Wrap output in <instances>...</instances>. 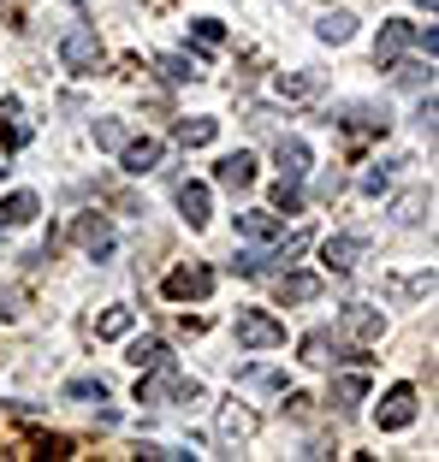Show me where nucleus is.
<instances>
[{
  "mask_svg": "<svg viewBox=\"0 0 439 462\" xmlns=\"http://www.w3.org/2000/svg\"><path fill=\"white\" fill-rule=\"evenodd\" d=\"M137 403H202V385L184 380L173 367V356H166V362H154L149 380H137Z\"/></svg>",
  "mask_w": 439,
  "mask_h": 462,
  "instance_id": "f257e3e1",
  "label": "nucleus"
},
{
  "mask_svg": "<svg viewBox=\"0 0 439 462\" xmlns=\"http://www.w3.org/2000/svg\"><path fill=\"white\" fill-rule=\"evenodd\" d=\"M232 338L244 344V350H279V344H285V327H279L267 309H238Z\"/></svg>",
  "mask_w": 439,
  "mask_h": 462,
  "instance_id": "f03ea898",
  "label": "nucleus"
},
{
  "mask_svg": "<svg viewBox=\"0 0 439 462\" xmlns=\"http://www.w3.org/2000/svg\"><path fill=\"white\" fill-rule=\"evenodd\" d=\"M101 60H107V48H101V36L96 30H66V36H60V66L66 71H96Z\"/></svg>",
  "mask_w": 439,
  "mask_h": 462,
  "instance_id": "7ed1b4c3",
  "label": "nucleus"
},
{
  "mask_svg": "<svg viewBox=\"0 0 439 462\" xmlns=\"http://www.w3.org/2000/svg\"><path fill=\"white\" fill-rule=\"evenodd\" d=\"M374 421H380V433H404L416 421V385H392L374 409Z\"/></svg>",
  "mask_w": 439,
  "mask_h": 462,
  "instance_id": "20e7f679",
  "label": "nucleus"
},
{
  "mask_svg": "<svg viewBox=\"0 0 439 462\" xmlns=\"http://www.w3.org/2000/svg\"><path fill=\"white\" fill-rule=\"evenodd\" d=\"M71 237H78V249L89 261H107L113 255V219L107 214H83L78 226H71Z\"/></svg>",
  "mask_w": 439,
  "mask_h": 462,
  "instance_id": "39448f33",
  "label": "nucleus"
},
{
  "mask_svg": "<svg viewBox=\"0 0 439 462\" xmlns=\"http://www.w3.org/2000/svg\"><path fill=\"white\" fill-rule=\"evenodd\" d=\"M362 255H369V244H362L357 231H339V237H327V244H321V261H327V273H357Z\"/></svg>",
  "mask_w": 439,
  "mask_h": 462,
  "instance_id": "423d86ee",
  "label": "nucleus"
},
{
  "mask_svg": "<svg viewBox=\"0 0 439 462\" xmlns=\"http://www.w3.org/2000/svg\"><path fill=\"white\" fill-rule=\"evenodd\" d=\"M274 166H279V178H285V184H303V178H309V166H315V154H309V143H303V136H279Z\"/></svg>",
  "mask_w": 439,
  "mask_h": 462,
  "instance_id": "0eeeda50",
  "label": "nucleus"
},
{
  "mask_svg": "<svg viewBox=\"0 0 439 462\" xmlns=\"http://www.w3.org/2000/svg\"><path fill=\"white\" fill-rule=\"evenodd\" d=\"M238 237H249V244H274V237H285V219H279L274 208H244V214H238Z\"/></svg>",
  "mask_w": 439,
  "mask_h": 462,
  "instance_id": "6e6552de",
  "label": "nucleus"
},
{
  "mask_svg": "<svg viewBox=\"0 0 439 462\" xmlns=\"http://www.w3.org/2000/svg\"><path fill=\"white\" fill-rule=\"evenodd\" d=\"M161 143H154V136H125V149H119V166L131 178H143V172H154V166H161Z\"/></svg>",
  "mask_w": 439,
  "mask_h": 462,
  "instance_id": "1a4fd4ad",
  "label": "nucleus"
},
{
  "mask_svg": "<svg viewBox=\"0 0 439 462\" xmlns=\"http://www.w3.org/2000/svg\"><path fill=\"white\" fill-rule=\"evenodd\" d=\"M332 119L357 125V131H386V125H392V119H386V107H374V101H339V107L327 113V125Z\"/></svg>",
  "mask_w": 439,
  "mask_h": 462,
  "instance_id": "9d476101",
  "label": "nucleus"
},
{
  "mask_svg": "<svg viewBox=\"0 0 439 462\" xmlns=\"http://www.w3.org/2000/svg\"><path fill=\"white\" fill-rule=\"evenodd\" d=\"M214 291V267H179L173 279H166V297H208Z\"/></svg>",
  "mask_w": 439,
  "mask_h": 462,
  "instance_id": "9b49d317",
  "label": "nucleus"
},
{
  "mask_svg": "<svg viewBox=\"0 0 439 462\" xmlns=\"http://www.w3.org/2000/svg\"><path fill=\"white\" fill-rule=\"evenodd\" d=\"M214 178L226 190H249V184H256V154H226V161L214 166Z\"/></svg>",
  "mask_w": 439,
  "mask_h": 462,
  "instance_id": "f8f14e48",
  "label": "nucleus"
},
{
  "mask_svg": "<svg viewBox=\"0 0 439 462\" xmlns=\"http://www.w3.org/2000/svg\"><path fill=\"white\" fill-rule=\"evenodd\" d=\"M404 48H416V24H386L380 42H374V60H380V66H392Z\"/></svg>",
  "mask_w": 439,
  "mask_h": 462,
  "instance_id": "ddd939ff",
  "label": "nucleus"
},
{
  "mask_svg": "<svg viewBox=\"0 0 439 462\" xmlns=\"http://www.w3.org/2000/svg\"><path fill=\"white\" fill-rule=\"evenodd\" d=\"M42 214V202H36V190H13L6 202H0V231L6 226H30V219Z\"/></svg>",
  "mask_w": 439,
  "mask_h": 462,
  "instance_id": "4468645a",
  "label": "nucleus"
},
{
  "mask_svg": "<svg viewBox=\"0 0 439 462\" xmlns=\"http://www.w3.org/2000/svg\"><path fill=\"white\" fill-rule=\"evenodd\" d=\"M179 214H184L191 231L208 226V184H179Z\"/></svg>",
  "mask_w": 439,
  "mask_h": 462,
  "instance_id": "2eb2a0df",
  "label": "nucleus"
},
{
  "mask_svg": "<svg viewBox=\"0 0 439 462\" xmlns=\"http://www.w3.org/2000/svg\"><path fill=\"white\" fill-rule=\"evenodd\" d=\"M339 327L350 332V338H380V327H386V320H380L374 309H362V302H350V309L339 314Z\"/></svg>",
  "mask_w": 439,
  "mask_h": 462,
  "instance_id": "dca6fc26",
  "label": "nucleus"
},
{
  "mask_svg": "<svg viewBox=\"0 0 439 462\" xmlns=\"http://www.w3.org/2000/svg\"><path fill=\"white\" fill-rule=\"evenodd\" d=\"M362 397H369V380H362V374H339V380H332V397H327V403L350 415V409H357Z\"/></svg>",
  "mask_w": 439,
  "mask_h": 462,
  "instance_id": "f3484780",
  "label": "nucleus"
},
{
  "mask_svg": "<svg viewBox=\"0 0 439 462\" xmlns=\"http://www.w3.org/2000/svg\"><path fill=\"white\" fill-rule=\"evenodd\" d=\"M315 36L332 42V48H344V42L357 36V18H350V13H321V18H315Z\"/></svg>",
  "mask_w": 439,
  "mask_h": 462,
  "instance_id": "a211bd4d",
  "label": "nucleus"
},
{
  "mask_svg": "<svg viewBox=\"0 0 439 462\" xmlns=\"http://www.w3.org/2000/svg\"><path fill=\"white\" fill-rule=\"evenodd\" d=\"M315 297H321L315 273H285V279H279V302H315Z\"/></svg>",
  "mask_w": 439,
  "mask_h": 462,
  "instance_id": "6ab92c4d",
  "label": "nucleus"
},
{
  "mask_svg": "<svg viewBox=\"0 0 439 462\" xmlns=\"http://www.w3.org/2000/svg\"><path fill=\"white\" fill-rule=\"evenodd\" d=\"M214 131H220L214 119H179V125H173L179 149H208V143H214Z\"/></svg>",
  "mask_w": 439,
  "mask_h": 462,
  "instance_id": "aec40b11",
  "label": "nucleus"
},
{
  "mask_svg": "<svg viewBox=\"0 0 439 462\" xmlns=\"http://www.w3.org/2000/svg\"><path fill=\"white\" fill-rule=\"evenodd\" d=\"M256 433V415H249V409H226V415H220V439H226V445H244V439Z\"/></svg>",
  "mask_w": 439,
  "mask_h": 462,
  "instance_id": "412c9836",
  "label": "nucleus"
},
{
  "mask_svg": "<svg viewBox=\"0 0 439 462\" xmlns=\"http://www.w3.org/2000/svg\"><path fill=\"white\" fill-rule=\"evenodd\" d=\"M427 208H434V190H410V196H398L392 219H398V226H422V219H427Z\"/></svg>",
  "mask_w": 439,
  "mask_h": 462,
  "instance_id": "4be33fe9",
  "label": "nucleus"
},
{
  "mask_svg": "<svg viewBox=\"0 0 439 462\" xmlns=\"http://www.w3.org/2000/svg\"><path fill=\"white\" fill-rule=\"evenodd\" d=\"M392 78H398L404 89H434V60H398Z\"/></svg>",
  "mask_w": 439,
  "mask_h": 462,
  "instance_id": "5701e85b",
  "label": "nucleus"
},
{
  "mask_svg": "<svg viewBox=\"0 0 439 462\" xmlns=\"http://www.w3.org/2000/svg\"><path fill=\"white\" fill-rule=\"evenodd\" d=\"M66 403H107V380H101V374L66 380Z\"/></svg>",
  "mask_w": 439,
  "mask_h": 462,
  "instance_id": "b1692460",
  "label": "nucleus"
},
{
  "mask_svg": "<svg viewBox=\"0 0 439 462\" xmlns=\"http://www.w3.org/2000/svg\"><path fill=\"white\" fill-rule=\"evenodd\" d=\"M279 96H291V101L321 96V71H291V78H279Z\"/></svg>",
  "mask_w": 439,
  "mask_h": 462,
  "instance_id": "393cba45",
  "label": "nucleus"
},
{
  "mask_svg": "<svg viewBox=\"0 0 439 462\" xmlns=\"http://www.w3.org/2000/svg\"><path fill=\"white\" fill-rule=\"evenodd\" d=\"M125 362H131V367H137V374H143V367L166 362V344H161V338H137V344H131V350H125Z\"/></svg>",
  "mask_w": 439,
  "mask_h": 462,
  "instance_id": "a878e982",
  "label": "nucleus"
},
{
  "mask_svg": "<svg viewBox=\"0 0 439 462\" xmlns=\"http://www.w3.org/2000/svg\"><path fill=\"white\" fill-rule=\"evenodd\" d=\"M404 161H374L369 172H362V196H380V190H392V172H398Z\"/></svg>",
  "mask_w": 439,
  "mask_h": 462,
  "instance_id": "bb28decb",
  "label": "nucleus"
},
{
  "mask_svg": "<svg viewBox=\"0 0 439 462\" xmlns=\"http://www.w3.org/2000/svg\"><path fill=\"white\" fill-rule=\"evenodd\" d=\"M161 78L166 83H196L202 71H196V60H184V54H161Z\"/></svg>",
  "mask_w": 439,
  "mask_h": 462,
  "instance_id": "cd10ccee",
  "label": "nucleus"
},
{
  "mask_svg": "<svg viewBox=\"0 0 439 462\" xmlns=\"http://www.w3.org/2000/svg\"><path fill=\"white\" fill-rule=\"evenodd\" d=\"M238 385H267V392H285V374H279V367H238Z\"/></svg>",
  "mask_w": 439,
  "mask_h": 462,
  "instance_id": "c85d7f7f",
  "label": "nucleus"
},
{
  "mask_svg": "<svg viewBox=\"0 0 439 462\" xmlns=\"http://www.w3.org/2000/svg\"><path fill=\"white\" fill-rule=\"evenodd\" d=\"M125 136H131V131H125V119H96V149H113V154H119Z\"/></svg>",
  "mask_w": 439,
  "mask_h": 462,
  "instance_id": "c756f323",
  "label": "nucleus"
},
{
  "mask_svg": "<svg viewBox=\"0 0 439 462\" xmlns=\"http://www.w3.org/2000/svg\"><path fill=\"white\" fill-rule=\"evenodd\" d=\"M332 332H309V338H303V362H309V367H327L332 362Z\"/></svg>",
  "mask_w": 439,
  "mask_h": 462,
  "instance_id": "7c9ffc66",
  "label": "nucleus"
},
{
  "mask_svg": "<svg viewBox=\"0 0 439 462\" xmlns=\"http://www.w3.org/2000/svg\"><path fill=\"white\" fill-rule=\"evenodd\" d=\"M125 332H131V309H107L96 320V338H125Z\"/></svg>",
  "mask_w": 439,
  "mask_h": 462,
  "instance_id": "2f4dec72",
  "label": "nucleus"
},
{
  "mask_svg": "<svg viewBox=\"0 0 439 462\" xmlns=\"http://www.w3.org/2000/svg\"><path fill=\"white\" fill-rule=\"evenodd\" d=\"M297 208H303V190L279 178V190H274V214H297Z\"/></svg>",
  "mask_w": 439,
  "mask_h": 462,
  "instance_id": "473e14b6",
  "label": "nucleus"
},
{
  "mask_svg": "<svg viewBox=\"0 0 439 462\" xmlns=\"http://www.w3.org/2000/svg\"><path fill=\"white\" fill-rule=\"evenodd\" d=\"M18 314H24V291L6 285V291H0V320H18Z\"/></svg>",
  "mask_w": 439,
  "mask_h": 462,
  "instance_id": "72a5a7b5",
  "label": "nucleus"
},
{
  "mask_svg": "<svg viewBox=\"0 0 439 462\" xmlns=\"http://www.w3.org/2000/svg\"><path fill=\"white\" fill-rule=\"evenodd\" d=\"M191 36L202 42V48H220V18H196V24H191Z\"/></svg>",
  "mask_w": 439,
  "mask_h": 462,
  "instance_id": "f704fd0d",
  "label": "nucleus"
},
{
  "mask_svg": "<svg viewBox=\"0 0 439 462\" xmlns=\"http://www.w3.org/2000/svg\"><path fill=\"white\" fill-rule=\"evenodd\" d=\"M137 457H149V462H179V457H191V450H179V445H137Z\"/></svg>",
  "mask_w": 439,
  "mask_h": 462,
  "instance_id": "c9c22d12",
  "label": "nucleus"
},
{
  "mask_svg": "<svg viewBox=\"0 0 439 462\" xmlns=\"http://www.w3.org/2000/svg\"><path fill=\"white\" fill-rule=\"evenodd\" d=\"M339 190H344V178H339V172H321V178H315V196H321V202H332Z\"/></svg>",
  "mask_w": 439,
  "mask_h": 462,
  "instance_id": "e433bc0d",
  "label": "nucleus"
},
{
  "mask_svg": "<svg viewBox=\"0 0 439 462\" xmlns=\"http://www.w3.org/2000/svg\"><path fill=\"white\" fill-rule=\"evenodd\" d=\"M422 6H427V13H434V0H422Z\"/></svg>",
  "mask_w": 439,
  "mask_h": 462,
  "instance_id": "4c0bfd02",
  "label": "nucleus"
},
{
  "mask_svg": "<svg viewBox=\"0 0 439 462\" xmlns=\"http://www.w3.org/2000/svg\"><path fill=\"white\" fill-rule=\"evenodd\" d=\"M78 6H83V0H78Z\"/></svg>",
  "mask_w": 439,
  "mask_h": 462,
  "instance_id": "58836bf2",
  "label": "nucleus"
}]
</instances>
